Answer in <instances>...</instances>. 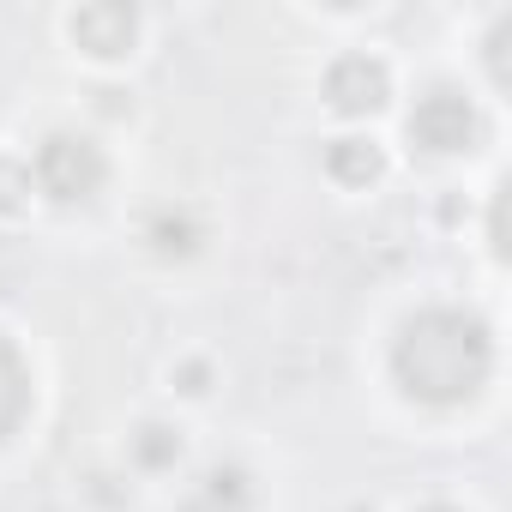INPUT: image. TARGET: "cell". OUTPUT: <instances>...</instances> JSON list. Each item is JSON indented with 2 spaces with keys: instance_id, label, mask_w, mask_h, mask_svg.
Instances as JSON below:
<instances>
[{
  "instance_id": "cell-4",
  "label": "cell",
  "mask_w": 512,
  "mask_h": 512,
  "mask_svg": "<svg viewBox=\"0 0 512 512\" xmlns=\"http://www.w3.org/2000/svg\"><path fill=\"white\" fill-rule=\"evenodd\" d=\"M326 97H332L338 115H374L386 103V67L368 61V55H344L326 73Z\"/></svg>"
},
{
  "instance_id": "cell-12",
  "label": "cell",
  "mask_w": 512,
  "mask_h": 512,
  "mask_svg": "<svg viewBox=\"0 0 512 512\" xmlns=\"http://www.w3.org/2000/svg\"><path fill=\"white\" fill-rule=\"evenodd\" d=\"M422 512H452V506H422Z\"/></svg>"
},
{
  "instance_id": "cell-8",
  "label": "cell",
  "mask_w": 512,
  "mask_h": 512,
  "mask_svg": "<svg viewBox=\"0 0 512 512\" xmlns=\"http://www.w3.org/2000/svg\"><path fill=\"white\" fill-rule=\"evenodd\" d=\"M145 241L157 247V253H175V260H181V253H193V241H199V223L187 217V211H157L151 217V229H145Z\"/></svg>"
},
{
  "instance_id": "cell-5",
  "label": "cell",
  "mask_w": 512,
  "mask_h": 512,
  "mask_svg": "<svg viewBox=\"0 0 512 512\" xmlns=\"http://www.w3.org/2000/svg\"><path fill=\"white\" fill-rule=\"evenodd\" d=\"M133 7H85L73 13V43H85L91 55H127L133 43Z\"/></svg>"
},
{
  "instance_id": "cell-1",
  "label": "cell",
  "mask_w": 512,
  "mask_h": 512,
  "mask_svg": "<svg viewBox=\"0 0 512 512\" xmlns=\"http://www.w3.org/2000/svg\"><path fill=\"white\" fill-rule=\"evenodd\" d=\"M494 368V344L488 326L458 314V308H428L404 326L398 350H392V374L410 398L422 404H464Z\"/></svg>"
},
{
  "instance_id": "cell-7",
  "label": "cell",
  "mask_w": 512,
  "mask_h": 512,
  "mask_svg": "<svg viewBox=\"0 0 512 512\" xmlns=\"http://www.w3.org/2000/svg\"><path fill=\"white\" fill-rule=\"evenodd\" d=\"M326 169H332L344 187H368V181L380 175V151H374V139H332V145H326Z\"/></svg>"
},
{
  "instance_id": "cell-9",
  "label": "cell",
  "mask_w": 512,
  "mask_h": 512,
  "mask_svg": "<svg viewBox=\"0 0 512 512\" xmlns=\"http://www.w3.org/2000/svg\"><path fill=\"white\" fill-rule=\"evenodd\" d=\"M133 458H139L145 470H163V464H175V458H181V440H175V428H163V422H145V428L133 434Z\"/></svg>"
},
{
  "instance_id": "cell-6",
  "label": "cell",
  "mask_w": 512,
  "mask_h": 512,
  "mask_svg": "<svg viewBox=\"0 0 512 512\" xmlns=\"http://www.w3.org/2000/svg\"><path fill=\"white\" fill-rule=\"evenodd\" d=\"M25 410H31V374H25L19 350L0 338V440L25 422Z\"/></svg>"
},
{
  "instance_id": "cell-3",
  "label": "cell",
  "mask_w": 512,
  "mask_h": 512,
  "mask_svg": "<svg viewBox=\"0 0 512 512\" xmlns=\"http://www.w3.org/2000/svg\"><path fill=\"white\" fill-rule=\"evenodd\" d=\"M410 139L422 151H470L476 139V109L458 97V91H428L416 109H410Z\"/></svg>"
},
{
  "instance_id": "cell-10",
  "label": "cell",
  "mask_w": 512,
  "mask_h": 512,
  "mask_svg": "<svg viewBox=\"0 0 512 512\" xmlns=\"http://www.w3.org/2000/svg\"><path fill=\"white\" fill-rule=\"evenodd\" d=\"M205 500L223 506V512H235V506L247 500V470H235V464H229V470H211V476H205Z\"/></svg>"
},
{
  "instance_id": "cell-11",
  "label": "cell",
  "mask_w": 512,
  "mask_h": 512,
  "mask_svg": "<svg viewBox=\"0 0 512 512\" xmlns=\"http://www.w3.org/2000/svg\"><path fill=\"white\" fill-rule=\"evenodd\" d=\"M19 193H31V169L0 163V211H19Z\"/></svg>"
},
{
  "instance_id": "cell-2",
  "label": "cell",
  "mask_w": 512,
  "mask_h": 512,
  "mask_svg": "<svg viewBox=\"0 0 512 512\" xmlns=\"http://www.w3.org/2000/svg\"><path fill=\"white\" fill-rule=\"evenodd\" d=\"M31 181L49 193V199H91L103 187V151L79 133H49L37 145V163H31Z\"/></svg>"
}]
</instances>
